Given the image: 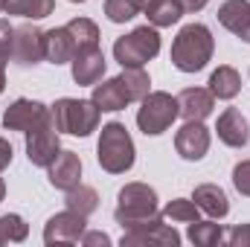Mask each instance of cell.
<instances>
[{
    "mask_svg": "<svg viewBox=\"0 0 250 247\" xmlns=\"http://www.w3.org/2000/svg\"><path fill=\"white\" fill-rule=\"evenodd\" d=\"M212 50H215V41H212L209 26H204V23H187L178 32L175 44H172V64L181 73H198V70H204L209 64Z\"/></svg>",
    "mask_w": 250,
    "mask_h": 247,
    "instance_id": "1",
    "label": "cell"
},
{
    "mask_svg": "<svg viewBox=\"0 0 250 247\" xmlns=\"http://www.w3.org/2000/svg\"><path fill=\"white\" fill-rule=\"evenodd\" d=\"M96 160L108 175H123L134 166V140L123 123L102 125L99 145H96Z\"/></svg>",
    "mask_w": 250,
    "mask_h": 247,
    "instance_id": "2",
    "label": "cell"
},
{
    "mask_svg": "<svg viewBox=\"0 0 250 247\" xmlns=\"http://www.w3.org/2000/svg\"><path fill=\"white\" fill-rule=\"evenodd\" d=\"M59 134H73V137H90L99 128V108L93 105V99H70L64 96L50 108Z\"/></svg>",
    "mask_w": 250,
    "mask_h": 247,
    "instance_id": "3",
    "label": "cell"
},
{
    "mask_svg": "<svg viewBox=\"0 0 250 247\" xmlns=\"http://www.w3.org/2000/svg\"><path fill=\"white\" fill-rule=\"evenodd\" d=\"M157 53H160V35H157V26H148V23L131 29L114 44V59L123 67H143Z\"/></svg>",
    "mask_w": 250,
    "mask_h": 247,
    "instance_id": "4",
    "label": "cell"
},
{
    "mask_svg": "<svg viewBox=\"0 0 250 247\" xmlns=\"http://www.w3.org/2000/svg\"><path fill=\"white\" fill-rule=\"evenodd\" d=\"M151 215H160V209H157V192L148 184H128L120 189L117 212H114L120 227H128V224L151 218Z\"/></svg>",
    "mask_w": 250,
    "mask_h": 247,
    "instance_id": "5",
    "label": "cell"
},
{
    "mask_svg": "<svg viewBox=\"0 0 250 247\" xmlns=\"http://www.w3.org/2000/svg\"><path fill=\"white\" fill-rule=\"evenodd\" d=\"M181 108H178V96L172 93H163V90H154L143 99V108L137 111V125L146 137H157L163 134L169 125L178 120Z\"/></svg>",
    "mask_w": 250,
    "mask_h": 247,
    "instance_id": "6",
    "label": "cell"
},
{
    "mask_svg": "<svg viewBox=\"0 0 250 247\" xmlns=\"http://www.w3.org/2000/svg\"><path fill=\"white\" fill-rule=\"evenodd\" d=\"M123 247H178L181 245V233L169 224H163V215H151V218H143V221H134L123 227Z\"/></svg>",
    "mask_w": 250,
    "mask_h": 247,
    "instance_id": "7",
    "label": "cell"
},
{
    "mask_svg": "<svg viewBox=\"0 0 250 247\" xmlns=\"http://www.w3.org/2000/svg\"><path fill=\"white\" fill-rule=\"evenodd\" d=\"M62 151V143H59V128H56V120L53 114L38 123L35 128L26 131V157L32 166H50L56 160V154Z\"/></svg>",
    "mask_w": 250,
    "mask_h": 247,
    "instance_id": "8",
    "label": "cell"
},
{
    "mask_svg": "<svg viewBox=\"0 0 250 247\" xmlns=\"http://www.w3.org/2000/svg\"><path fill=\"white\" fill-rule=\"evenodd\" d=\"M44 59V32L35 23H21L12 32V62L21 67L38 64Z\"/></svg>",
    "mask_w": 250,
    "mask_h": 247,
    "instance_id": "9",
    "label": "cell"
},
{
    "mask_svg": "<svg viewBox=\"0 0 250 247\" xmlns=\"http://www.w3.org/2000/svg\"><path fill=\"white\" fill-rule=\"evenodd\" d=\"M84 215L73 212V209H64V212H56L47 227H44V245L56 247V245H76L84 233Z\"/></svg>",
    "mask_w": 250,
    "mask_h": 247,
    "instance_id": "10",
    "label": "cell"
},
{
    "mask_svg": "<svg viewBox=\"0 0 250 247\" xmlns=\"http://www.w3.org/2000/svg\"><path fill=\"white\" fill-rule=\"evenodd\" d=\"M47 117H50V108L47 105H41L35 99H15L6 108V114H3V128L6 131H23L26 134L29 128L44 123Z\"/></svg>",
    "mask_w": 250,
    "mask_h": 247,
    "instance_id": "11",
    "label": "cell"
},
{
    "mask_svg": "<svg viewBox=\"0 0 250 247\" xmlns=\"http://www.w3.org/2000/svg\"><path fill=\"white\" fill-rule=\"evenodd\" d=\"M175 148L184 160H201L209 151V131L201 120H187L184 128L175 134Z\"/></svg>",
    "mask_w": 250,
    "mask_h": 247,
    "instance_id": "12",
    "label": "cell"
},
{
    "mask_svg": "<svg viewBox=\"0 0 250 247\" xmlns=\"http://www.w3.org/2000/svg\"><path fill=\"white\" fill-rule=\"evenodd\" d=\"M215 131H218V140H221L224 145H230V148H245L250 143V125H248V120L242 117L239 108H227V111L218 117Z\"/></svg>",
    "mask_w": 250,
    "mask_h": 247,
    "instance_id": "13",
    "label": "cell"
},
{
    "mask_svg": "<svg viewBox=\"0 0 250 247\" xmlns=\"http://www.w3.org/2000/svg\"><path fill=\"white\" fill-rule=\"evenodd\" d=\"M50 172V184L56 189H73L76 184H82V160L76 151H59L56 160L47 166Z\"/></svg>",
    "mask_w": 250,
    "mask_h": 247,
    "instance_id": "14",
    "label": "cell"
},
{
    "mask_svg": "<svg viewBox=\"0 0 250 247\" xmlns=\"http://www.w3.org/2000/svg\"><path fill=\"white\" fill-rule=\"evenodd\" d=\"M218 23L250 44V3L248 0H224L218 6Z\"/></svg>",
    "mask_w": 250,
    "mask_h": 247,
    "instance_id": "15",
    "label": "cell"
},
{
    "mask_svg": "<svg viewBox=\"0 0 250 247\" xmlns=\"http://www.w3.org/2000/svg\"><path fill=\"white\" fill-rule=\"evenodd\" d=\"M73 82L76 84H96V82H102V76H105V56H102V50L99 47H93V50H82V53H76V59H73Z\"/></svg>",
    "mask_w": 250,
    "mask_h": 247,
    "instance_id": "16",
    "label": "cell"
},
{
    "mask_svg": "<svg viewBox=\"0 0 250 247\" xmlns=\"http://www.w3.org/2000/svg\"><path fill=\"white\" fill-rule=\"evenodd\" d=\"M178 108H181V117L184 120H207L215 108V96L204 87H187L178 93Z\"/></svg>",
    "mask_w": 250,
    "mask_h": 247,
    "instance_id": "17",
    "label": "cell"
},
{
    "mask_svg": "<svg viewBox=\"0 0 250 247\" xmlns=\"http://www.w3.org/2000/svg\"><path fill=\"white\" fill-rule=\"evenodd\" d=\"M44 59L50 64H67L76 59V44L67 32V26H56L44 32Z\"/></svg>",
    "mask_w": 250,
    "mask_h": 247,
    "instance_id": "18",
    "label": "cell"
},
{
    "mask_svg": "<svg viewBox=\"0 0 250 247\" xmlns=\"http://www.w3.org/2000/svg\"><path fill=\"white\" fill-rule=\"evenodd\" d=\"M192 201H195V204H198V209H201V212H207L209 218H224V215L230 212V201H227L224 189H221V186H215V184L195 186Z\"/></svg>",
    "mask_w": 250,
    "mask_h": 247,
    "instance_id": "19",
    "label": "cell"
},
{
    "mask_svg": "<svg viewBox=\"0 0 250 247\" xmlns=\"http://www.w3.org/2000/svg\"><path fill=\"white\" fill-rule=\"evenodd\" d=\"M93 105L99 108V111H123L125 105L131 102L128 99V93H125V87H123V82H120V76L117 79H108V82H96L93 84Z\"/></svg>",
    "mask_w": 250,
    "mask_h": 247,
    "instance_id": "20",
    "label": "cell"
},
{
    "mask_svg": "<svg viewBox=\"0 0 250 247\" xmlns=\"http://www.w3.org/2000/svg\"><path fill=\"white\" fill-rule=\"evenodd\" d=\"M239 90H242V76H239L236 67L221 64L218 70H212V76H209V93L215 99H236Z\"/></svg>",
    "mask_w": 250,
    "mask_h": 247,
    "instance_id": "21",
    "label": "cell"
},
{
    "mask_svg": "<svg viewBox=\"0 0 250 247\" xmlns=\"http://www.w3.org/2000/svg\"><path fill=\"white\" fill-rule=\"evenodd\" d=\"M64 204H67V209H73V212H79V215L87 218V215H93V212L99 209V195H96L93 186L76 184L73 189H67Z\"/></svg>",
    "mask_w": 250,
    "mask_h": 247,
    "instance_id": "22",
    "label": "cell"
},
{
    "mask_svg": "<svg viewBox=\"0 0 250 247\" xmlns=\"http://www.w3.org/2000/svg\"><path fill=\"white\" fill-rule=\"evenodd\" d=\"M67 32H70V38H73V44H76V53L99 47V26H96L90 18H73V21L67 23Z\"/></svg>",
    "mask_w": 250,
    "mask_h": 247,
    "instance_id": "23",
    "label": "cell"
},
{
    "mask_svg": "<svg viewBox=\"0 0 250 247\" xmlns=\"http://www.w3.org/2000/svg\"><path fill=\"white\" fill-rule=\"evenodd\" d=\"M53 9H56V0H3L6 15H21V18H32V21L53 15Z\"/></svg>",
    "mask_w": 250,
    "mask_h": 247,
    "instance_id": "24",
    "label": "cell"
},
{
    "mask_svg": "<svg viewBox=\"0 0 250 247\" xmlns=\"http://www.w3.org/2000/svg\"><path fill=\"white\" fill-rule=\"evenodd\" d=\"M120 82H123V87L131 102H143L151 93V82H148V73L143 67H123Z\"/></svg>",
    "mask_w": 250,
    "mask_h": 247,
    "instance_id": "25",
    "label": "cell"
},
{
    "mask_svg": "<svg viewBox=\"0 0 250 247\" xmlns=\"http://www.w3.org/2000/svg\"><path fill=\"white\" fill-rule=\"evenodd\" d=\"M189 242L195 247H218L224 242V227L215 224V221H192L189 224Z\"/></svg>",
    "mask_w": 250,
    "mask_h": 247,
    "instance_id": "26",
    "label": "cell"
},
{
    "mask_svg": "<svg viewBox=\"0 0 250 247\" xmlns=\"http://www.w3.org/2000/svg\"><path fill=\"white\" fill-rule=\"evenodd\" d=\"M146 15H148V23H151V26L163 29V26L178 23L181 15H184V9L178 6V0H151L148 9H146Z\"/></svg>",
    "mask_w": 250,
    "mask_h": 247,
    "instance_id": "27",
    "label": "cell"
},
{
    "mask_svg": "<svg viewBox=\"0 0 250 247\" xmlns=\"http://www.w3.org/2000/svg\"><path fill=\"white\" fill-rule=\"evenodd\" d=\"M160 215H163V218H172V221L192 224V221H198L201 209H198V204H195V201H189V198H175V201H169V204L163 206V212H160Z\"/></svg>",
    "mask_w": 250,
    "mask_h": 247,
    "instance_id": "28",
    "label": "cell"
},
{
    "mask_svg": "<svg viewBox=\"0 0 250 247\" xmlns=\"http://www.w3.org/2000/svg\"><path fill=\"white\" fill-rule=\"evenodd\" d=\"M0 236H3V242H23L29 236V224L21 215L6 212V215H0Z\"/></svg>",
    "mask_w": 250,
    "mask_h": 247,
    "instance_id": "29",
    "label": "cell"
},
{
    "mask_svg": "<svg viewBox=\"0 0 250 247\" xmlns=\"http://www.w3.org/2000/svg\"><path fill=\"white\" fill-rule=\"evenodd\" d=\"M12 32L15 26H9V21H0V93L6 87V64L12 59Z\"/></svg>",
    "mask_w": 250,
    "mask_h": 247,
    "instance_id": "30",
    "label": "cell"
},
{
    "mask_svg": "<svg viewBox=\"0 0 250 247\" xmlns=\"http://www.w3.org/2000/svg\"><path fill=\"white\" fill-rule=\"evenodd\" d=\"M105 15H108V21H114V23H125V21H131L134 15H140V9H137L131 0H105Z\"/></svg>",
    "mask_w": 250,
    "mask_h": 247,
    "instance_id": "31",
    "label": "cell"
},
{
    "mask_svg": "<svg viewBox=\"0 0 250 247\" xmlns=\"http://www.w3.org/2000/svg\"><path fill=\"white\" fill-rule=\"evenodd\" d=\"M233 186L250 198V160H242V163H236V169H233Z\"/></svg>",
    "mask_w": 250,
    "mask_h": 247,
    "instance_id": "32",
    "label": "cell"
},
{
    "mask_svg": "<svg viewBox=\"0 0 250 247\" xmlns=\"http://www.w3.org/2000/svg\"><path fill=\"white\" fill-rule=\"evenodd\" d=\"M230 247H250V224H239L230 236H227Z\"/></svg>",
    "mask_w": 250,
    "mask_h": 247,
    "instance_id": "33",
    "label": "cell"
},
{
    "mask_svg": "<svg viewBox=\"0 0 250 247\" xmlns=\"http://www.w3.org/2000/svg\"><path fill=\"white\" fill-rule=\"evenodd\" d=\"M79 242H82L84 247H99V245L108 247V245H111V236H108V233H99V230H93V233H87V230H84Z\"/></svg>",
    "mask_w": 250,
    "mask_h": 247,
    "instance_id": "34",
    "label": "cell"
},
{
    "mask_svg": "<svg viewBox=\"0 0 250 247\" xmlns=\"http://www.w3.org/2000/svg\"><path fill=\"white\" fill-rule=\"evenodd\" d=\"M9 163H12V145H9V140L0 137V172H3Z\"/></svg>",
    "mask_w": 250,
    "mask_h": 247,
    "instance_id": "35",
    "label": "cell"
},
{
    "mask_svg": "<svg viewBox=\"0 0 250 247\" xmlns=\"http://www.w3.org/2000/svg\"><path fill=\"white\" fill-rule=\"evenodd\" d=\"M178 6H181L184 12H201V9L207 6V0H178Z\"/></svg>",
    "mask_w": 250,
    "mask_h": 247,
    "instance_id": "36",
    "label": "cell"
},
{
    "mask_svg": "<svg viewBox=\"0 0 250 247\" xmlns=\"http://www.w3.org/2000/svg\"><path fill=\"white\" fill-rule=\"evenodd\" d=\"M131 3H134V6H137V9H140V12H146V9H148V3H151V0H131Z\"/></svg>",
    "mask_w": 250,
    "mask_h": 247,
    "instance_id": "37",
    "label": "cell"
},
{
    "mask_svg": "<svg viewBox=\"0 0 250 247\" xmlns=\"http://www.w3.org/2000/svg\"><path fill=\"white\" fill-rule=\"evenodd\" d=\"M3 195H6V184H3V178H0V201H3Z\"/></svg>",
    "mask_w": 250,
    "mask_h": 247,
    "instance_id": "38",
    "label": "cell"
},
{
    "mask_svg": "<svg viewBox=\"0 0 250 247\" xmlns=\"http://www.w3.org/2000/svg\"><path fill=\"white\" fill-rule=\"evenodd\" d=\"M0 245H6V242H3V236H0Z\"/></svg>",
    "mask_w": 250,
    "mask_h": 247,
    "instance_id": "39",
    "label": "cell"
},
{
    "mask_svg": "<svg viewBox=\"0 0 250 247\" xmlns=\"http://www.w3.org/2000/svg\"><path fill=\"white\" fill-rule=\"evenodd\" d=\"M0 12H3V0H0Z\"/></svg>",
    "mask_w": 250,
    "mask_h": 247,
    "instance_id": "40",
    "label": "cell"
},
{
    "mask_svg": "<svg viewBox=\"0 0 250 247\" xmlns=\"http://www.w3.org/2000/svg\"><path fill=\"white\" fill-rule=\"evenodd\" d=\"M73 3H84V0H73Z\"/></svg>",
    "mask_w": 250,
    "mask_h": 247,
    "instance_id": "41",
    "label": "cell"
}]
</instances>
